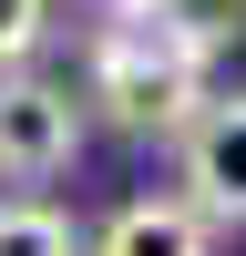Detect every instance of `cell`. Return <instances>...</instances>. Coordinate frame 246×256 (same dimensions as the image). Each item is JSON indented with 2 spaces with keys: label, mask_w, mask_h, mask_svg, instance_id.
Listing matches in <instances>:
<instances>
[{
  "label": "cell",
  "mask_w": 246,
  "mask_h": 256,
  "mask_svg": "<svg viewBox=\"0 0 246 256\" xmlns=\"http://www.w3.org/2000/svg\"><path fill=\"white\" fill-rule=\"evenodd\" d=\"M205 62L216 52H205L164 0H102L82 102H102L123 134H174V123L205 102Z\"/></svg>",
  "instance_id": "cell-1"
},
{
  "label": "cell",
  "mask_w": 246,
  "mask_h": 256,
  "mask_svg": "<svg viewBox=\"0 0 246 256\" xmlns=\"http://www.w3.org/2000/svg\"><path fill=\"white\" fill-rule=\"evenodd\" d=\"M72 154H82V92L62 72L10 62L0 72V174L10 184H52V174H72Z\"/></svg>",
  "instance_id": "cell-2"
},
{
  "label": "cell",
  "mask_w": 246,
  "mask_h": 256,
  "mask_svg": "<svg viewBox=\"0 0 246 256\" xmlns=\"http://www.w3.org/2000/svg\"><path fill=\"white\" fill-rule=\"evenodd\" d=\"M174 184L205 226H246V92H205L174 123Z\"/></svg>",
  "instance_id": "cell-3"
},
{
  "label": "cell",
  "mask_w": 246,
  "mask_h": 256,
  "mask_svg": "<svg viewBox=\"0 0 246 256\" xmlns=\"http://www.w3.org/2000/svg\"><path fill=\"white\" fill-rule=\"evenodd\" d=\"M82 256H216V226H205L184 195H134V205L102 216V236Z\"/></svg>",
  "instance_id": "cell-4"
},
{
  "label": "cell",
  "mask_w": 246,
  "mask_h": 256,
  "mask_svg": "<svg viewBox=\"0 0 246 256\" xmlns=\"http://www.w3.org/2000/svg\"><path fill=\"white\" fill-rule=\"evenodd\" d=\"M0 256H82V226L41 195H0Z\"/></svg>",
  "instance_id": "cell-5"
},
{
  "label": "cell",
  "mask_w": 246,
  "mask_h": 256,
  "mask_svg": "<svg viewBox=\"0 0 246 256\" xmlns=\"http://www.w3.org/2000/svg\"><path fill=\"white\" fill-rule=\"evenodd\" d=\"M41 31H52V0H0V72H10V62H31Z\"/></svg>",
  "instance_id": "cell-6"
},
{
  "label": "cell",
  "mask_w": 246,
  "mask_h": 256,
  "mask_svg": "<svg viewBox=\"0 0 246 256\" xmlns=\"http://www.w3.org/2000/svg\"><path fill=\"white\" fill-rule=\"evenodd\" d=\"M164 10H174L184 31L205 41V52H216V41H236V31H246V0H164Z\"/></svg>",
  "instance_id": "cell-7"
}]
</instances>
